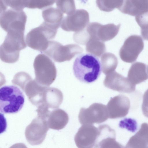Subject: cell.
Returning a JSON list of instances; mask_svg holds the SVG:
<instances>
[{
	"label": "cell",
	"mask_w": 148,
	"mask_h": 148,
	"mask_svg": "<svg viewBox=\"0 0 148 148\" xmlns=\"http://www.w3.org/2000/svg\"><path fill=\"white\" fill-rule=\"evenodd\" d=\"M73 69L76 77L86 83L94 82L99 77L102 71L99 59L90 54H83L77 57L74 62Z\"/></svg>",
	"instance_id": "cell-1"
},
{
	"label": "cell",
	"mask_w": 148,
	"mask_h": 148,
	"mask_svg": "<svg viewBox=\"0 0 148 148\" xmlns=\"http://www.w3.org/2000/svg\"><path fill=\"white\" fill-rule=\"evenodd\" d=\"M60 26L44 21L39 26L31 29L27 34V45L34 50L44 52L49 41L53 39Z\"/></svg>",
	"instance_id": "cell-2"
},
{
	"label": "cell",
	"mask_w": 148,
	"mask_h": 148,
	"mask_svg": "<svg viewBox=\"0 0 148 148\" xmlns=\"http://www.w3.org/2000/svg\"><path fill=\"white\" fill-rule=\"evenodd\" d=\"M24 33L14 31L7 32L0 47V58L2 61L13 63L18 61L20 51L26 47Z\"/></svg>",
	"instance_id": "cell-3"
},
{
	"label": "cell",
	"mask_w": 148,
	"mask_h": 148,
	"mask_svg": "<svg viewBox=\"0 0 148 148\" xmlns=\"http://www.w3.org/2000/svg\"><path fill=\"white\" fill-rule=\"evenodd\" d=\"M25 97L20 89L14 86H5L0 89V111L3 114L19 111L24 103Z\"/></svg>",
	"instance_id": "cell-4"
},
{
	"label": "cell",
	"mask_w": 148,
	"mask_h": 148,
	"mask_svg": "<svg viewBox=\"0 0 148 148\" xmlns=\"http://www.w3.org/2000/svg\"><path fill=\"white\" fill-rule=\"evenodd\" d=\"M33 66L36 81L41 85L49 87L57 76V70L54 62L47 55L40 54L36 57Z\"/></svg>",
	"instance_id": "cell-5"
},
{
	"label": "cell",
	"mask_w": 148,
	"mask_h": 148,
	"mask_svg": "<svg viewBox=\"0 0 148 148\" xmlns=\"http://www.w3.org/2000/svg\"><path fill=\"white\" fill-rule=\"evenodd\" d=\"M83 51L82 48L78 45L71 44L63 45L57 41L51 40L44 53L54 61L62 62L71 60Z\"/></svg>",
	"instance_id": "cell-6"
},
{
	"label": "cell",
	"mask_w": 148,
	"mask_h": 148,
	"mask_svg": "<svg viewBox=\"0 0 148 148\" xmlns=\"http://www.w3.org/2000/svg\"><path fill=\"white\" fill-rule=\"evenodd\" d=\"M27 19L23 10L9 9L0 12L1 27L7 32L11 31L24 32Z\"/></svg>",
	"instance_id": "cell-7"
},
{
	"label": "cell",
	"mask_w": 148,
	"mask_h": 148,
	"mask_svg": "<svg viewBox=\"0 0 148 148\" xmlns=\"http://www.w3.org/2000/svg\"><path fill=\"white\" fill-rule=\"evenodd\" d=\"M109 118L107 106L102 103H95L88 108H81L78 119L82 125L100 123Z\"/></svg>",
	"instance_id": "cell-8"
},
{
	"label": "cell",
	"mask_w": 148,
	"mask_h": 148,
	"mask_svg": "<svg viewBox=\"0 0 148 148\" xmlns=\"http://www.w3.org/2000/svg\"><path fill=\"white\" fill-rule=\"evenodd\" d=\"M144 47L143 41L140 36L131 35L125 40L121 48L120 57L124 62L132 63L136 61Z\"/></svg>",
	"instance_id": "cell-9"
},
{
	"label": "cell",
	"mask_w": 148,
	"mask_h": 148,
	"mask_svg": "<svg viewBox=\"0 0 148 148\" xmlns=\"http://www.w3.org/2000/svg\"><path fill=\"white\" fill-rule=\"evenodd\" d=\"M49 130L47 120L37 116L25 129L26 139L31 145H40L44 140Z\"/></svg>",
	"instance_id": "cell-10"
},
{
	"label": "cell",
	"mask_w": 148,
	"mask_h": 148,
	"mask_svg": "<svg viewBox=\"0 0 148 148\" xmlns=\"http://www.w3.org/2000/svg\"><path fill=\"white\" fill-rule=\"evenodd\" d=\"M89 22L87 11L83 9L77 10L71 14L63 18L60 27L66 31L77 32L84 29Z\"/></svg>",
	"instance_id": "cell-11"
},
{
	"label": "cell",
	"mask_w": 148,
	"mask_h": 148,
	"mask_svg": "<svg viewBox=\"0 0 148 148\" xmlns=\"http://www.w3.org/2000/svg\"><path fill=\"white\" fill-rule=\"evenodd\" d=\"M121 26L113 23L102 25L97 22L90 23L86 29L90 37L97 38L102 42L110 40L118 34Z\"/></svg>",
	"instance_id": "cell-12"
},
{
	"label": "cell",
	"mask_w": 148,
	"mask_h": 148,
	"mask_svg": "<svg viewBox=\"0 0 148 148\" xmlns=\"http://www.w3.org/2000/svg\"><path fill=\"white\" fill-rule=\"evenodd\" d=\"M99 131L93 125H83L79 129L74 137L78 148H90L97 143Z\"/></svg>",
	"instance_id": "cell-13"
},
{
	"label": "cell",
	"mask_w": 148,
	"mask_h": 148,
	"mask_svg": "<svg viewBox=\"0 0 148 148\" xmlns=\"http://www.w3.org/2000/svg\"><path fill=\"white\" fill-rule=\"evenodd\" d=\"M103 84L106 87L120 92L131 93L134 92L136 85L127 77L114 71L107 75Z\"/></svg>",
	"instance_id": "cell-14"
},
{
	"label": "cell",
	"mask_w": 148,
	"mask_h": 148,
	"mask_svg": "<svg viewBox=\"0 0 148 148\" xmlns=\"http://www.w3.org/2000/svg\"><path fill=\"white\" fill-rule=\"evenodd\" d=\"M130 106L129 99L125 95H119L112 98L106 106L109 118L115 119L125 116L129 112Z\"/></svg>",
	"instance_id": "cell-15"
},
{
	"label": "cell",
	"mask_w": 148,
	"mask_h": 148,
	"mask_svg": "<svg viewBox=\"0 0 148 148\" xmlns=\"http://www.w3.org/2000/svg\"><path fill=\"white\" fill-rule=\"evenodd\" d=\"M99 134L97 144L99 148H124L116 140L115 130L108 125L103 124L98 127Z\"/></svg>",
	"instance_id": "cell-16"
},
{
	"label": "cell",
	"mask_w": 148,
	"mask_h": 148,
	"mask_svg": "<svg viewBox=\"0 0 148 148\" xmlns=\"http://www.w3.org/2000/svg\"><path fill=\"white\" fill-rule=\"evenodd\" d=\"M48 87L39 84L35 79H32L27 84L24 92L29 101L37 106L43 103V93Z\"/></svg>",
	"instance_id": "cell-17"
},
{
	"label": "cell",
	"mask_w": 148,
	"mask_h": 148,
	"mask_svg": "<svg viewBox=\"0 0 148 148\" xmlns=\"http://www.w3.org/2000/svg\"><path fill=\"white\" fill-rule=\"evenodd\" d=\"M121 12L136 16L148 11V0H125L118 9Z\"/></svg>",
	"instance_id": "cell-18"
},
{
	"label": "cell",
	"mask_w": 148,
	"mask_h": 148,
	"mask_svg": "<svg viewBox=\"0 0 148 148\" xmlns=\"http://www.w3.org/2000/svg\"><path fill=\"white\" fill-rule=\"evenodd\" d=\"M124 148H148V123L142 124L139 130L130 138Z\"/></svg>",
	"instance_id": "cell-19"
},
{
	"label": "cell",
	"mask_w": 148,
	"mask_h": 148,
	"mask_svg": "<svg viewBox=\"0 0 148 148\" xmlns=\"http://www.w3.org/2000/svg\"><path fill=\"white\" fill-rule=\"evenodd\" d=\"M68 114L61 109H55L51 112L47 120L49 128L60 130L64 128L68 122Z\"/></svg>",
	"instance_id": "cell-20"
},
{
	"label": "cell",
	"mask_w": 148,
	"mask_h": 148,
	"mask_svg": "<svg viewBox=\"0 0 148 148\" xmlns=\"http://www.w3.org/2000/svg\"><path fill=\"white\" fill-rule=\"evenodd\" d=\"M127 78L135 85L147 80L148 74L146 65L139 62L134 63L128 71Z\"/></svg>",
	"instance_id": "cell-21"
},
{
	"label": "cell",
	"mask_w": 148,
	"mask_h": 148,
	"mask_svg": "<svg viewBox=\"0 0 148 148\" xmlns=\"http://www.w3.org/2000/svg\"><path fill=\"white\" fill-rule=\"evenodd\" d=\"M63 95L61 90L53 87H48L45 90L43 98V103L49 108L56 109L62 103Z\"/></svg>",
	"instance_id": "cell-22"
},
{
	"label": "cell",
	"mask_w": 148,
	"mask_h": 148,
	"mask_svg": "<svg viewBox=\"0 0 148 148\" xmlns=\"http://www.w3.org/2000/svg\"><path fill=\"white\" fill-rule=\"evenodd\" d=\"M42 16L44 22L60 26L63 18V13L58 8L52 7L44 10Z\"/></svg>",
	"instance_id": "cell-23"
},
{
	"label": "cell",
	"mask_w": 148,
	"mask_h": 148,
	"mask_svg": "<svg viewBox=\"0 0 148 148\" xmlns=\"http://www.w3.org/2000/svg\"><path fill=\"white\" fill-rule=\"evenodd\" d=\"M101 62L102 71L106 75L115 71L118 64L117 58L110 52L104 53L101 56Z\"/></svg>",
	"instance_id": "cell-24"
},
{
	"label": "cell",
	"mask_w": 148,
	"mask_h": 148,
	"mask_svg": "<svg viewBox=\"0 0 148 148\" xmlns=\"http://www.w3.org/2000/svg\"><path fill=\"white\" fill-rule=\"evenodd\" d=\"M86 45V52L96 57H100L106 51L104 42L95 38L90 37Z\"/></svg>",
	"instance_id": "cell-25"
},
{
	"label": "cell",
	"mask_w": 148,
	"mask_h": 148,
	"mask_svg": "<svg viewBox=\"0 0 148 148\" xmlns=\"http://www.w3.org/2000/svg\"><path fill=\"white\" fill-rule=\"evenodd\" d=\"M135 20L140 27L143 38L148 40V11L135 16Z\"/></svg>",
	"instance_id": "cell-26"
},
{
	"label": "cell",
	"mask_w": 148,
	"mask_h": 148,
	"mask_svg": "<svg viewBox=\"0 0 148 148\" xmlns=\"http://www.w3.org/2000/svg\"><path fill=\"white\" fill-rule=\"evenodd\" d=\"M123 1L97 0L96 3L98 8L101 10L110 12L114 9H119L122 5Z\"/></svg>",
	"instance_id": "cell-27"
},
{
	"label": "cell",
	"mask_w": 148,
	"mask_h": 148,
	"mask_svg": "<svg viewBox=\"0 0 148 148\" xmlns=\"http://www.w3.org/2000/svg\"><path fill=\"white\" fill-rule=\"evenodd\" d=\"M32 79V78L29 74L25 72L21 71L14 75L12 82L14 85L19 86L24 91L27 84Z\"/></svg>",
	"instance_id": "cell-28"
},
{
	"label": "cell",
	"mask_w": 148,
	"mask_h": 148,
	"mask_svg": "<svg viewBox=\"0 0 148 148\" xmlns=\"http://www.w3.org/2000/svg\"><path fill=\"white\" fill-rule=\"evenodd\" d=\"M56 5L58 8L63 13L69 15L75 10V6L73 0H58Z\"/></svg>",
	"instance_id": "cell-29"
},
{
	"label": "cell",
	"mask_w": 148,
	"mask_h": 148,
	"mask_svg": "<svg viewBox=\"0 0 148 148\" xmlns=\"http://www.w3.org/2000/svg\"><path fill=\"white\" fill-rule=\"evenodd\" d=\"M56 1L55 0H25V7L41 9L52 5Z\"/></svg>",
	"instance_id": "cell-30"
},
{
	"label": "cell",
	"mask_w": 148,
	"mask_h": 148,
	"mask_svg": "<svg viewBox=\"0 0 148 148\" xmlns=\"http://www.w3.org/2000/svg\"><path fill=\"white\" fill-rule=\"evenodd\" d=\"M90 36L86 29L75 32L74 34L73 39L75 42L82 45H86Z\"/></svg>",
	"instance_id": "cell-31"
},
{
	"label": "cell",
	"mask_w": 148,
	"mask_h": 148,
	"mask_svg": "<svg viewBox=\"0 0 148 148\" xmlns=\"http://www.w3.org/2000/svg\"><path fill=\"white\" fill-rule=\"evenodd\" d=\"M45 104L42 103L37 106L36 111L37 113V116L43 119L47 120L51 111Z\"/></svg>",
	"instance_id": "cell-32"
},
{
	"label": "cell",
	"mask_w": 148,
	"mask_h": 148,
	"mask_svg": "<svg viewBox=\"0 0 148 148\" xmlns=\"http://www.w3.org/2000/svg\"><path fill=\"white\" fill-rule=\"evenodd\" d=\"M137 123L135 119L130 118H125L121 120L119 124V127L122 128H137Z\"/></svg>",
	"instance_id": "cell-33"
},
{
	"label": "cell",
	"mask_w": 148,
	"mask_h": 148,
	"mask_svg": "<svg viewBox=\"0 0 148 148\" xmlns=\"http://www.w3.org/2000/svg\"><path fill=\"white\" fill-rule=\"evenodd\" d=\"M142 109L144 115L148 118V89L144 92L143 95Z\"/></svg>",
	"instance_id": "cell-34"
},
{
	"label": "cell",
	"mask_w": 148,
	"mask_h": 148,
	"mask_svg": "<svg viewBox=\"0 0 148 148\" xmlns=\"http://www.w3.org/2000/svg\"><path fill=\"white\" fill-rule=\"evenodd\" d=\"M9 148H27L26 145L23 143H16Z\"/></svg>",
	"instance_id": "cell-35"
},
{
	"label": "cell",
	"mask_w": 148,
	"mask_h": 148,
	"mask_svg": "<svg viewBox=\"0 0 148 148\" xmlns=\"http://www.w3.org/2000/svg\"><path fill=\"white\" fill-rule=\"evenodd\" d=\"M90 148H99V147L97 144H96L95 145L93 146V147Z\"/></svg>",
	"instance_id": "cell-36"
},
{
	"label": "cell",
	"mask_w": 148,
	"mask_h": 148,
	"mask_svg": "<svg viewBox=\"0 0 148 148\" xmlns=\"http://www.w3.org/2000/svg\"><path fill=\"white\" fill-rule=\"evenodd\" d=\"M147 73H148V66L147 68Z\"/></svg>",
	"instance_id": "cell-37"
}]
</instances>
